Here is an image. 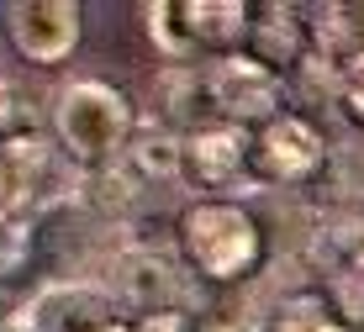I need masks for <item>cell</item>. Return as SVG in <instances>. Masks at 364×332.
Masks as SVG:
<instances>
[{
	"mask_svg": "<svg viewBox=\"0 0 364 332\" xmlns=\"http://www.w3.org/2000/svg\"><path fill=\"white\" fill-rule=\"evenodd\" d=\"M333 296H338V311H343L348 322H364V274H338Z\"/></svg>",
	"mask_w": 364,
	"mask_h": 332,
	"instance_id": "ac0fdd59",
	"label": "cell"
},
{
	"mask_svg": "<svg viewBox=\"0 0 364 332\" xmlns=\"http://www.w3.org/2000/svg\"><path fill=\"white\" fill-rule=\"evenodd\" d=\"M322 327H328V311L317 296H291L274 316V332H322Z\"/></svg>",
	"mask_w": 364,
	"mask_h": 332,
	"instance_id": "2e32d148",
	"label": "cell"
},
{
	"mask_svg": "<svg viewBox=\"0 0 364 332\" xmlns=\"http://www.w3.org/2000/svg\"><path fill=\"white\" fill-rule=\"evenodd\" d=\"M328 248H333V259H338V274H364V211L348 216L343 227H333Z\"/></svg>",
	"mask_w": 364,
	"mask_h": 332,
	"instance_id": "9a60e30c",
	"label": "cell"
},
{
	"mask_svg": "<svg viewBox=\"0 0 364 332\" xmlns=\"http://www.w3.org/2000/svg\"><path fill=\"white\" fill-rule=\"evenodd\" d=\"M27 222H16V216H0V279L16 269L21 259H27Z\"/></svg>",
	"mask_w": 364,
	"mask_h": 332,
	"instance_id": "e0dca14e",
	"label": "cell"
},
{
	"mask_svg": "<svg viewBox=\"0 0 364 332\" xmlns=\"http://www.w3.org/2000/svg\"><path fill=\"white\" fill-rule=\"evenodd\" d=\"M53 132L64 143L74 169H90L106 174L111 164L127 153L137 117H132V100L106 80H69L53 100Z\"/></svg>",
	"mask_w": 364,
	"mask_h": 332,
	"instance_id": "6da1fadb",
	"label": "cell"
},
{
	"mask_svg": "<svg viewBox=\"0 0 364 332\" xmlns=\"http://www.w3.org/2000/svg\"><path fill=\"white\" fill-rule=\"evenodd\" d=\"M185 169V143L174 132H164V127H137L127 153H122L117 164H111V174H127L132 185H164L174 180V174Z\"/></svg>",
	"mask_w": 364,
	"mask_h": 332,
	"instance_id": "8fae6325",
	"label": "cell"
},
{
	"mask_svg": "<svg viewBox=\"0 0 364 332\" xmlns=\"http://www.w3.org/2000/svg\"><path fill=\"white\" fill-rule=\"evenodd\" d=\"M111 285H117L122 301L143 306L148 316V311H169V301L180 296V269L164 248H127L111 264Z\"/></svg>",
	"mask_w": 364,
	"mask_h": 332,
	"instance_id": "30bf717a",
	"label": "cell"
},
{
	"mask_svg": "<svg viewBox=\"0 0 364 332\" xmlns=\"http://www.w3.org/2000/svg\"><path fill=\"white\" fill-rule=\"evenodd\" d=\"M180 248L196 274L243 279L259 264V227L237 200H191L180 211Z\"/></svg>",
	"mask_w": 364,
	"mask_h": 332,
	"instance_id": "3957f363",
	"label": "cell"
},
{
	"mask_svg": "<svg viewBox=\"0 0 364 332\" xmlns=\"http://www.w3.org/2000/svg\"><path fill=\"white\" fill-rule=\"evenodd\" d=\"M111 322V296L80 279H53L37 285L21 306L16 332H95Z\"/></svg>",
	"mask_w": 364,
	"mask_h": 332,
	"instance_id": "52a82bcc",
	"label": "cell"
},
{
	"mask_svg": "<svg viewBox=\"0 0 364 332\" xmlns=\"http://www.w3.org/2000/svg\"><path fill=\"white\" fill-rule=\"evenodd\" d=\"M58 200V153L48 137H21L0 148V216H16L32 227V216Z\"/></svg>",
	"mask_w": 364,
	"mask_h": 332,
	"instance_id": "8992f818",
	"label": "cell"
},
{
	"mask_svg": "<svg viewBox=\"0 0 364 332\" xmlns=\"http://www.w3.org/2000/svg\"><path fill=\"white\" fill-rule=\"evenodd\" d=\"M322 332H354V327H343V322H328V327H322Z\"/></svg>",
	"mask_w": 364,
	"mask_h": 332,
	"instance_id": "44dd1931",
	"label": "cell"
},
{
	"mask_svg": "<svg viewBox=\"0 0 364 332\" xmlns=\"http://www.w3.org/2000/svg\"><path fill=\"white\" fill-rule=\"evenodd\" d=\"M143 16H148V37L164 58H200V53L228 58L248 37L254 11L243 0H159Z\"/></svg>",
	"mask_w": 364,
	"mask_h": 332,
	"instance_id": "7a4b0ae2",
	"label": "cell"
},
{
	"mask_svg": "<svg viewBox=\"0 0 364 332\" xmlns=\"http://www.w3.org/2000/svg\"><path fill=\"white\" fill-rule=\"evenodd\" d=\"M16 58L27 63H64L80 48V6L74 0H11L0 11Z\"/></svg>",
	"mask_w": 364,
	"mask_h": 332,
	"instance_id": "5b68a950",
	"label": "cell"
},
{
	"mask_svg": "<svg viewBox=\"0 0 364 332\" xmlns=\"http://www.w3.org/2000/svg\"><path fill=\"white\" fill-rule=\"evenodd\" d=\"M301 32L306 27H296V11H280V6H269L264 11V27H248V37L259 43V63H269L274 69V58L280 63H291V58H301Z\"/></svg>",
	"mask_w": 364,
	"mask_h": 332,
	"instance_id": "7c38bea8",
	"label": "cell"
},
{
	"mask_svg": "<svg viewBox=\"0 0 364 332\" xmlns=\"http://www.w3.org/2000/svg\"><path fill=\"white\" fill-rule=\"evenodd\" d=\"M132 332H191V316L174 311V306H169V311H148Z\"/></svg>",
	"mask_w": 364,
	"mask_h": 332,
	"instance_id": "d6986e66",
	"label": "cell"
},
{
	"mask_svg": "<svg viewBox=\"0 0 364 332\" xmlns=\"http://www.w3.org/2000/svg\"><path fill=\"white\" fill-rule=\"evenodd\" d=\"M333 106L343 111L354 127H364V48L338 58V69H333Z\"/></svg>",
	"mask_w": 364,
	"mask_h": 332,
	"instance_id": "4fadbf2b",
	"label": "cell"
},
{
	"mask_svg": "<svg viewBox=\"0 0 364 332\" xmlns=\"http://www.w3.org/2000/svg\"><path fill=\"white\" fill-rule=\"evenodd\" d=\"M254 164L264 169V180H280V185L306 180V174L322 164V137H317V127L301 122V117L269 122L264 132H259V143H254Z\"/></svg>",
	"mask_w": 364,
	"mask_h": 332,
	"instance_id": "9c48e42d",
	"label": "cell"
},
{
	"mask_svg": "<svg viewBox=\"0 0 364 332\" xmlns=\"http://www.w3.org/2000/svg\"><path fill=\"white\" fill-rule=\"evenodd\" d=\"M206 90H211V106L222 111V122L237 127V132H248V127L264 132V127L280 122V111H285L280 74H274L269 63H259L254 53L217 58V63H211V74H206Z\"/></svg>",
	"mask_w": 364,
	"mask_h": 332,
	"instance_id": "277c9868",
	"label": "cell"
},
{
	"mask_svg": "<svg viewBox=\"0 0 364 332\" xmlns=\"http://www.w3.org/2000/svg\"><path fill=\"white\" fill-rule=\"evenodd\" d=\"M254 164V143H248V132H237L228 122H211V127H196L191 137H185V180L196 190H206V196H222V190H232L243 180V169Z\"/></svg>",
	"mask_w": 364,
	"mask_h": 332,
	"instance_id": "ba28073f",
	"label": "cell"
},
{
	"mask_svg": "<svg viewBox=\"0 0 364 332\" xmlns=\"http://www.w3.org/2000/svg\"><path fill=\"white\" fill-rule=\"evenodd\" d=\"M21 137H43V132H37V117H32L27 95H21V85L0 74V148L21 143Z\"/></svg>",
	"mask_w": 364,
	"mask_h": 332,
	"instance_id": "5bb4252c",
	"label": "cell"
},
{
	"mask_svg": "<svg viewBox=\"0 0 364 332\" xmlns=\"http://www.w3.org/2000/svg\"><path fill=\"white\" fill-rule=\"evenodd\" d=\"M95 332H132V327H122V322H106V327H95Z\"/></svg>",
	"mask_w": 364,
	"mask_h": 332,
	"instance_id": "ffe728a7",
	"label": "cell"
}]
</instances>
